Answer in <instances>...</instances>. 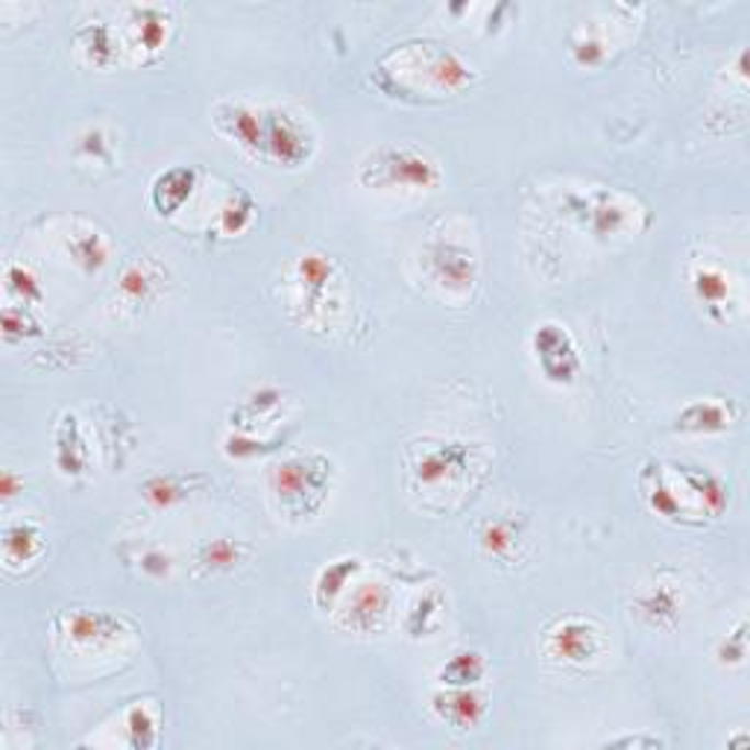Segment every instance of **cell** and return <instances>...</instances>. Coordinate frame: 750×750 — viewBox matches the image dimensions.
<instances>
[{"mask_svg":"<svg viewBox=\"0 0 750 750\" xmlns=\"http://www.w3.org/2000/svg\"><path fill=\"white\" fill-rule=\"evenodd\" d=\"M376 80L393 98H446L455 91L467 89L475 80L469 65H463L449 47L434 42H414L402 45L396 54H390L376 71Z\"/></svg>","mask_w":750,"mask_h":750,"instance_id":"cell-1","label":"cell"},{"mask_svg":"<svg viewBox=\"0 0 750 750\" xmlns=\"http://www.w3.org/2000/svg\"><path fill=\"white\" fill-rule=\"evenodd\" d=\"M639 490L645 504L665 519L686 516H721L727 507V490L713 472L680 463H645L639 472Z\"/></svg>","mask_w":750,"mask_h":750,"instance_id":"cell-2","label":"cell"},{"mask_svg":"<svg viewBox=\"0 0 750 750\" xmlns=\"http://www.w3.org/2000/svg\"><path fill=\"white\" fill-rule=\"evenodd\" d=\"M335 463L320 451H300L270 469V499L288 522L314 519L332 493Z\"/></svg>","mask_w":750,"mask_h":750,"instance_id":"cell-3","label":"cell"},{"mask_svg":"<svg viewBox=\"0 0 750 750\" xmlns=\"http://www.w3.org/2000/svg\"><path fill=\"white\" fill-rule=\"evenodd\" d=\"M358 179L372 191H432L440 170L416 144H384L363 156Z\"/></svg>","mask_w":750,"mask_h":750,"instance_id":"cell-4","label":"cell"},{"mask_svg":"<svg viewBox=\"0 0 750 750\" xmlns=\"http://www.w3.org/2000/svg\"><path fill=\"white\" fill-rule=\"evenodd\" d=\"M472 458H475V446L467 443H434V446H419L411 449L407 469L419 486L425 490H440V486H455L460 478L472 472Z\"/></svg>","mask_w":750,"mask_h":750,"instance_id":"cell-5","label":"cell"},{"mask_svg":"<svg viewBox=\"0 0 750 750\" xmlns=\"http://www.w3.org/2000/svg\"><path fill=\"white\" fill-rule=\"evenodd\" d=\"M314 153V138L309 126L288 109L267 107L265 115V159L284 165V168H300Z\"/></svg>","mask_w":750,"mask_h":750,"instance_id":"cell-6","label":"cell"},{"mask_svg":"<svg viewBox=\"0 0 750 750\" xmlns=\"http://www.w3.org/2000/svg\"><path fill=\"white\" fill-rule=\"evenodd\" d=\"M530 349L537 358L539 370L551 384H572L581 372V358H578V346H574L572 335L566 332L560 323H542L534 328L530 337Z\"/></svg>","mask_w":750,"mask_h":750,"instance_id":"cell-7","label":"cell"},{"mask_svg":"<svg viewBox=\"0 0 750 750\" xmlns=\"http://www.w3.org/2000/svg\"><path fill=\"white\" fill-rule=\"evenodd\" d=\"M425 273L449 293H467L478 279L475 253L455 240H432L423 253Z\"/></svg>","mask_w":750,"mask_h":750,"instance_id":"cell-8","label":"cell"},{"mask_svg":"<svg viewBox=\"0 0 750 750\" xmlns=\"http://www.w3.org/2000/svg\"><path fill=\"white\" fill-rule=\"evenodd\" d=\"M390 613V590L381 581L355 583V590L346 595L344 607L335 616V625L346 634H376L384 625Z\"/></svg>","mask_w":750,"mask_h":750,"instance_id":"cell-9","label":"cell"},{"mask_svg":"<svg viewBox=\"0 0 750 750\" xmlns=\"http://www.w3.org/2000/svg\"><path fill=\"white\" fill-rule=\"evenodd\" d=\"M546 653L563 665H586L601 653V630L590 618H563L546 634Z\"/></svg>","mask_w":750,"mask_h":750,"instance_id":"cell-10","label":"cell"},{"mask_svg":"<svg viewBox=\"0 0 750 750\" xmlns=\"http://www.w3.org/2000/svg\"><path fill=\"white\" fill-rule=\"evenodd\" d=\"M572 214L581 217V226H590L595 235H618L634 226V205L616 191L592 188L586 194L572 197Z\"/></svg>","mask_w":750,"mask_h":750,"instance_id":"cell-11","label":"cell"},{"mask_svg":"<svg viewBox=\"0 0 750 750\" xmlns=\"http://www.w3.org/2000/svg\"><path fill=\"white\" fill-rule=\"evenodd\" d=\"M265 115L267 107H253L244 100H221L212 112L217 133L265 159Z\"/></svg>","mask_w":750,"mask_h":750,"instance_id":"cell-12","label":"cell"},{"mask_svg":"<svg viewBox=\"0 0 750 750\" xmlns=\"http://www.w3.org/2000/svg\"><path fill=\"white\" fill-rule=\"evenodd\" d=\"M63 634L80 651H107L109 645L121 639L124 625H121V618L103 613V609H77L71 616H65Z\"/></svg>","mask_w":750,"mask_h":750,"instance_id":"cell-13","label":"cell"},{"mask_svg":"<svg viewBox=\"0 0 750 750\" xmlns=\"http://www.w3.org/2000/svg\"><path fill=\"white\" fill-rule=\"evenodd\" d=\"M432 709L458 730H472L484 715V697L472 692V686H443L432 695Z\"/></svg>","mask_w":750,"mask_h":750,"instance_id":"cell-14","label":"cell"},{"mask_svg":"<svg viewBox=\"0 0 750 750\" xmlns=\"http://www.w3.org/2000/svg\"><path fill=\"white\" fill-rule=\"evenodd\" d=\"M689 284H692V293L701 302V309L721 320L727 305H730V276L713 261H697L689 273Z\"/></svg>","mask_w":750,"mask_h":750,"instance_id":"cell-15","label":"cell"},{"mask_svg":"<svg viewBox=\"0 0 750 750\" xmlns=\"http://www.w3.org/2000/svg\"><path fill=\"white\" fill-rule=\"evenodd\" d=\"M197 186V170L186 168V165H177V168L161 170L159 177L153 179L150 186V203L153 209L161 214V217H170L177 214L186 200L191 197Z\"/></svg>","mask_w":750,"mask_h":750,"instance_id":"cell-16","label":"cell"},{"mask_svg":"<svg viewBox=\"0 0 750 750\" xmlns=\"http://www.w3.org/2000/svg\"><path fill=\"white\" fill-rule=\"evenodd\" d=\"M168 38V12L159 7H133L126 21V45L135 54H156Z\"/></svg>","mask_w":750,"mask_h":750,"instance_id":"cell-17","label":"cell"},{"mask_svg":"<svg viewBox=\"0 0 750 750\" xmlns=\"http://www.w3.org/2000/svg\"><path fill=\"white\" fill-rule=\"evenodd\" d=\"M332 276H335L332 258L320 256V253H305V256H300V261H296V288H300L302 305H305L309 314H314V311L320 309V300H323V293H326Z\"/></svg>","mask_w":750,"mask_h":750,"instance_id":"cell-18","label":"cell"},{"mask_svg":"<svg viewBox=\"0 0 750 750\" xmlns=\"http://www.w3.org/2000/svg\"><path fill=\"white\" fill-rule=\"evenodd\" d=\"M358 572H361V560L358 557H340V560H332L328 566H323L317 581H314V604L323 613H332L335 601L344 598L346 586L352 581V574Z\"/></svg>","mask_w":750,"mask_h":750,"instance_id":"cell-19","label":"cell"},{"mask_svg":"<svg viewBox=\"0 0 750 750\" xmlns=\"http://www.w3.org/2000/svg\"><path fill=\"white\" fill-rule=\"evenodd\" d=\"M732 423V411L721 399H695L678 414V428L689 434L724 432Z\"/></svg>","mask_w":750,"mask_h":750,"instance_id":"cell-20","label":"cell"},{"mask_svg":"<svg viewBox=\"0 0 750 750\" xmlns=\"http://www.w3.org/2000/svg\"><path fill=\"white\" fill-rule=\"evenodd\" d=\"M56 467L63 475H82L89 467V449L82 443L80 419L74 414H65L56 428Z\"/></svg>","mask_w":750,"mask_h":750,"instance_id":"cell-21","label":"cell"},{"mask_svg":"<svg viewBox=\"0 0 750 750\" xmlns=\"http://www.w3.org/2000/svg\"><path fill=\"white\" fill-rule=\"evenodd\" d=\"M38 555H42V534L33 522H10L3 528V560H7V566L30 563Z\"/></svg>","mask_w":750,"mask_h":750,"instance_id":"cell-22","label":"cell"},{"mask_svg":"<svg viewBox=\"0 0 750 750\" xmlns=\"http://www.w3.org/2000/svg\"><path fill=\"white\" fill-rule=\"evenodd\" d=\"M159 284H161L159 267H153L150 261H135V265L126 267L124 276H121L117 291H121L124 302H130V305H144V302H150L153 296H156Z\"/></svg>","mask_w":750,"mask_h":750,"instance_id":"cell-23","label":"cell"},{"mask_svg":"<svg viewBox=\"0 0 750 750\" xmlns=\"http://www.w3.org/2000/svg\"><path fill=\"white\" fill-rule=\"evenodd\" d=\"M253 555V548L240 539H209L203 546L197 548V563L203 566L205 572H226V569H235L238 563H244L247 557Z\"/></svg>","mask_w":750,"mask_h":750,"instance_id":"cell-24","label":"cell"},{"mask_svg":"<svg viewBox=\"0 0 750 750\" xmlns=\"http://www.w3.org/2000/svg\"><path fill=\"white\" fill-rule=\"evenodd\" d=\"M636 607L651 625H671L678 618L680 595L671 583H657L636 598Z\"/></svg>","mask_w":750,"mask_h":750,"instance_id":"cell-25","label":"cell"},{"mask_svg":"<svg viewBox=\"0 0 750 750\" xmlns=\"http://www.w3.org/2000/svg\"><path fill=\"white\" fill-rule=\"evenodd\" d=\"M484 657L478 651H458L440 669L437 680L440 686H475L484 678Z\"/></svg>","mask_w":750,"mask_h":750,"instance_id":"cell-26","label":"cell"},{"mask_svg":"<svg viewBox=\"0 0 750 750\" xmlns=\"http://www.w3.org/2000/svg\"><path fill=\"white\" fill-rule=\"evenodd\" d=\"M124 727L133 748H153L156 739H159V715H156L150 704H142V701L126 709Z\"/></svg>","mask_w":750,"mask_h":750,"instance_id":"cell-27","label":"cell"},{"mask_svg":"<svg viewBox=\"0 0 750 750\" xmlns=\"http://www.w3.org/2000/svg\"><path fill=\"white\" fill-rule=\"evenodd\" d=\"M68 253H71L74 261L80 267H86V270H100L109 258L107 240L100 238V232L94 230L71 232V238H68Z\"/></svg>","mask_w":750,"mask_h":750,"instance_id":"cell-28","label":"cell"},{"mask_svg":"<svg viewBox=\"0 0 750 750\" xmlns=\"http://www.w3.org/2000/svg\"><path fill=\"white\" fill-rule=\"evenodd\" d=\"M569 54L578 65H586V68H595L607 59V42L604 36H598L592 24H581V27L572 30L569 36Z\"/></svg>","mask_w":750,"mask_h":750,"instance_id":"cell-29","label":"cell"},{"mask_svg":"<svg viewBox=\"0 0 750 750\" xmlns=\"http://www.w3.org/2000/svg\"><path fill=\"white\" fill-rule=\"evenodd\" d=\"M77 45L86 56H89L94 65H109L115 59L117 45H115V33L107 27V24H89L77 33Z\"/></svg>","mask_w":750,"mask_h":750,"instance_id":"cell-30","label":"cell"},{"mask_svg":"<svg viewBox=\"0 0 750 750\" xmlns=\"http://www.w3.org/2000/svg\"><path fill=\"white\" fill-rule=\"evenodd\" d=\"M253 214H256V205H253L249 194H244V191H232L230 200L221 205V217H217L221 232H226V235H238V232L247 230L249 221H253Z\"/></svg>","mask_w":750,"mask_h":750,"instance_id":"cell-31","label":"cell"},{"mask_svg":"<svg viewBox=\"0 0 750 750\" xmlns=\"http://www.w3.org/2000/svg\"><path fill=\"white\" fill-rule=\"evenodd\" d=\"M440 595L437 592H428V595H423V598L414 601V607L407 609V618H405V627L407 634L411 636H425L428 630H434V625L440 622Z\"/></svg>","mask_w":750,"mask_h":750,"instance_id":"cell-32","label":"cell"},{"mask_svg":"<svg viewBox=\"0 0 750 750\" xmlns=\"http://www.w3.org/2000/svg\"><path fill=\"white\" fill-rule=\"evenodd\" d=\"M188 493L186 478L179 475H153L144 481V499L156 507H170Z\"/></svg>","mask_w":750,"mask_h":750,"instance_id":"cell-33","label":"cell"},{"mask_svg":"<svg viewBox=\"0 0 750 750\" xmlns=\"http://www.w3.org/2000/svg\"><path fill=\"white\" fill-rule=\"evenodd\" d=\"M3 282H7V291H10L12 296H19L24 305L42 300V284H38L36 273H33L30 267L7 265V270H3Z\"/></svg>","mask_w":750,"mask_h":750,"instance_id":"cell-34","label":"cell"},{"mask_svg":"<svg viewBox=\"0 0 750 750\" xmlns=\"http://www.w3.org/2000/svg\"><path fill=\"white\" fill-rule=\"evenodd\" d=\"M745 657H748V625L739 622V627L730 630V634L718 642V648H715V660L721 662V665H741Z\"/></svg>","mask_w":750,"mask_h":750,"instance_id":"cell-35","label":"cell"},{"mask_svg":"<svg viewBox=\"0 0 750 750\" xmlns=\"http://www.w3.org/2000/svg\"><path fill=\"white\" fill-rule=\"evenodd\" d=\"M0 328H3V337H7V340L38 335V323L30 317L24 305H7L3 314H0Z\"/></svg>","mask_w":750,"mask_h":750,"instance_id":"cell-36","label":"cell"},{"mask_svg":"<svg viewBox=\"0 0 750 750\" xmlns=\"http://www.w3.org/2000/svg\"><path fill=\"white\" fill-rule=\"evenodd\" d=\"M481 546H484L486 555L504 557L516 546V530H513L511 522H490L481 534Z\"/></svg>","mask_w":750,"mask_h":750,"instance_id":"cell-37","label":"cell"},{"mask_svg":"<svg viewBox=\"0 0 750 750\" xmlns=\"http://www.w3.org/2000/svg\"><path fill=\"white\" fill-rule=\"evenodd\" d=\"M276 446H279V440H253L247 434H230V437L223 440V451H226L230 458H256V455L273 451Z\"/></svg>","mask_w":750,"mask_h":750,"instance_id":"cell-38","label":"cell"},{"mask_svg":"<svg viewBox=\"0 0 750 750\" xmlns=\"http://www.w3.org/2000/svg\"><path fill=\"white\" fill-rule=\"evenodd\" d=\"M279 405H282V390L261 388L256 390V393H249V399L244 402V414H247L249 419H267Z\"/></svg>","mask_w":750,"mask_h":750,"instance_id":"cell-39","label":"cell"},{"mask_svg":"<svg viewBox=\"0 0 750 750\" xmlns=\"http://www.w3.org/2000/svg\"><path fill=\"white\" fill-rule=\"evenodd\" d=\"M170 569H173L170 557L165 555V551H159V548H147L142 555L144 574H150V578H165V574H170Z\"/></svg>","mask_w":750,"mask_h":750,"instance_id":"cell-40","label":"cell"},{"mask_svg":"<svg viewBox=\"0 0 750 750\" xmlns=\"http://www.w3.org/2000/svg\"><path fill=\"white\" fill-rule=\"evenodd\" d=\"M639 745H645V748H660L662 741L653 739V736H648V739H642V736H627V739H616L609 741V748H639Z\"/></svg>","mask_w":750,"mask_h":750,"instance_id":"cell-41","label":"cell"},{"mask_svg":"<svg viewBox=\"0 0 750 750\" xmlns=\"http://www.w3.org/2000/svg\"><path fill=\"white\" fill-rule=\"evenodd\" d=\"M0 493H3V499H12V495L19 493V484H15V475H12L10 469L0 478Z\"/></svg>","mask_w":750,"mask_h":750,"instance_id":"cell-42","label":"cell"}]
</instances>
